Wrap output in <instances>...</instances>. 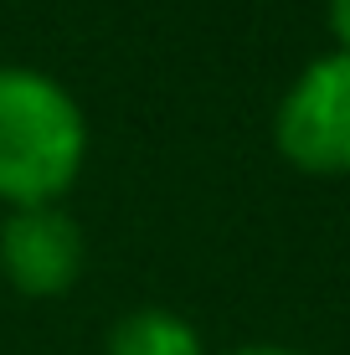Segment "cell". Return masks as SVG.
Here are the masks:
<instances>
[{
  "instance_id": "cell-1",
  "label": "cell",
  "mask_w": 350,
  "mask_h": 355,
  "mask_svg": "<svg viewBox=\"0 0 350 355\" xmlns=\"http://www.w3.org/2000/svg\"><path fill=\"white\" fill-rule=\"evenodd\" d=\"M82 114L52 78L0 67V196L46 206L82 165Z\"/></svg>"
},
{
  "instance_id": "cell-2",
  "label": "cell",
  "mask_w": 350,
  "mask_h": 355,
  "mask_svg": "<svg viewBox=\"0 0 350 355\" xmlns=\"http://www.w3.org/2000/svg\"><path fill=\"white\" fill-rule=\"evenodd\" d=\"M279 144L304 170H350V57H320L279 108Z\"/></svg>"
},
{
  "instance_id": "cell-3",
  "label": "cell",
  "mask_w": 350,
  "mask_h": 355,
  "mask_svg": "<svg viewBox=\"0 0 350 355\" xmlns=\"http://www.w3.org/2000/svg\"><path fill=\"white\" fill-rule=\"evenodd\" d=\"M82 237L52 206H21L0 232V268L21 293H62L78 278Z\"/></svg>"
},
{
  "instance_id": "cell-4",
  "label": "cell",
  "mask_w": 350,
  "mask_h": 355,
  "mask_svg": "<svg viewBox=\"0 0 350 355\" xmlns=\"http://www.w3.org/2000/svg\"><path fill=\"white\" fill-rule=\"evenodd\" d=\"M108 355H201V340L186 320L165 309H139L114 324Z\"/></svg>"
},
{
  "instance_id": "cell-5",
  "label": "cell",
  "mask_w": 350,
  "mask_h": 355,
  "mask_svg": "<svg viewBox=\"0 0 350 355\" xmlns=\"http://www.w3.org/2000/svg\"><path fill=\"white\" fill-rule=\"evenodd\" d=\"M330 26L345 42V57H350V0H330Z\"/></svg>"
},
{
  "instance_id": "cell-6",
  "label": "cell",
  "mask_w": 350,
  "mask_h": 355,
  "mask_svg": "<svg viewBox=\"0 0 350 355\" xmlns=\"http://www.w3.org/2000/svg\"><path fill=\"white\" fill-rule=\"evenodd\" d=\"M232 355H294V350H273V345H258V350H232Z\"/></svg>"
}]
</instances>
